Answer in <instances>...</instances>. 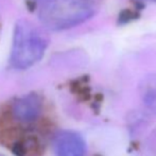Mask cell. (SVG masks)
Masks as SVG:
<instances>
[{"mask_svg":"<svg viewBox=\"0 0 156 156\" xmlns=\"http://www.w3.org/2000/svg\"><path fill=\"white\" fill-rule=\"evenodd\" d=\"M94 13L90 0H46L39 11V20L47 29L60 31L84 23Z\"/></svg>","mask_w":156,"mask_h":156,"instance_id":"7a4b0ae2","label":"cell"},{"mask_svg":"<svg viewBox=\"0 0 156 156\" xmlns=\"http://www.w3.org/2000/svg\"><path fill=\"white\" fill-rule=\"evenodd\" d=\"M43 112V102L37 94H30L17 99L11 107V115L19 123L29 124L38 119Z\"/></svg>","mask_w":156,"mask_h":156,"instance_id":"3957f363","label":"cell"},{"mask_svg":"<svg viewBox=\"0 0 156 156\" xmlns=\"http://www.w3.org/2000/svg\"><path fill=\"white\" fill-rule=\"evenodd\" d=\"M47 35L32 21L20 19L16 23L10 63L15 69H28L43 58L48 47Z\"/></svg>","mask_w":156,"mask_h":156,"instance_id":"6da1fadb","label":"cell"},{"mask_svg":"<svg viewBox=\"0 0 156 156\" xmlns=\"http://www.w3.org/2000/svg\"><path fill=\"white\" fill-rule=\"evenodd\" d=\"M53 150L56 156H85L86 144L80 134L63 131L54 137Z\"/></svg>","mask_w":156,"mask_h":156,"instance_id":"277c9868","label":"cell"},{"mask_svg":"<svg viewBox=\"0 0 156 156\" xmlns=\"http://www.w3.org/2000/svg\"><path fill=\"white\" fill-rule=\"evenodd\" d=\"M141 1H156V0H141Z\"/></svg>","mask_w":156,"mask_h":156,"instance_id":"5b68a950","label":"cell"}]
</instances>
